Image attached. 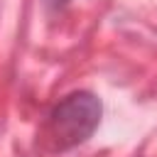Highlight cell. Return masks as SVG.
I'll list each match as a JSON object with an SVG mask.
<instances>
[{"mask_svg":"<svg viewBox=\"0 0 157 157\" xmlns=\"http://www.w3.org/2000/svg\"><path fill=\"white\" fill-rule=\"evenodd\" d=\"M103 105L88 91H76L61 98L47 123H44V142L52 152H66L81 142H86L101 123Z\"/></svg>","mask_w":157,"mask_h":157,"instance_id":"1","label":"cell"},{"mask_svg":"<svg viewBox=\"0 0 157 157\" xmlns=\"http://www.w3.org/2000/svg\"><path fill=\"white\" fill-rule=\"evenodd\" d=\"M47 2H49L52 7H61V5H66L69 0H47Z\"/></svg>","mask_w":157,"mask_h":157,"instance_id":"2","label":"cell"}]
</instances>
